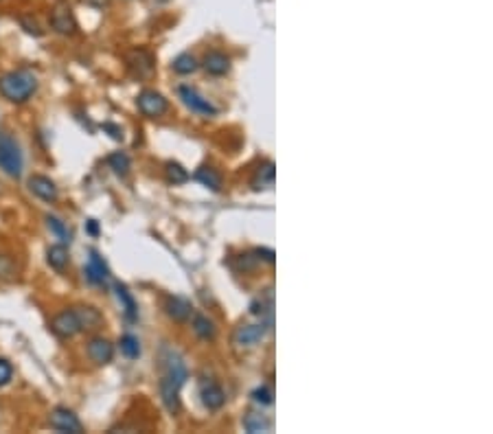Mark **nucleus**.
<instances>
[{
	"label": "nucleus",
	"mask_w": 493,
	"mask_h": 434,
	"mask_svg": "<svg viewBox=\"0 0 493 434\" xmlns=\"http://www.w3.org/2000/svg\"><path fill=\"white\" fill-rule=\"evenodd\" d=\"M171 68H173V72H178V75H191V72H195V70L200 68V64H197V60H195L191 53H180V55L171 62Z\"/></svg>",
	"instance_id": "26"
},
{
	"label": "nucleus",
	"mask_w": 493,
	"mask_h": 434,
	"mask_svg": "<svg viewBox=\"0 0 493 434\" xmlns=\"http://www.w3.org/2000/svg\"><path fill=\"white\" fill-rule=\"evenodd\" d=\"M187 379H189V371H187V364H185L183 357L173 351L167 353L165 373H163V379L158 384V391H161V401L169 415H178L180 411H183V403H180V391H183Z\"/></svg>",
	"instance_id": "1"
},
{
	"label": "nucleus",
	"mask_w": 493,
	"mask_h": 434,
	"mask_svg": "<svg viewBox=\"0 0 493 434\" xmlns=\"http://www.w3.org/2000/svg\"><path fill=\"white\" fill-rule=\"evenodd\" d=\"M0 169H3L9 178H16V180L22 175V169H24L22 149L18 141L7 132H0Z\"/></svg>",
	"instance_id": "3"
},
{
	"label": "nucleus",
	"mask_w": 493,
	"mask_h": 434,
	"mask_svg": "<svg viewBox=\"0 0 493 434\" xmlns=\"http://www.w3.org/2000/svg\"><path fill=\"white\" fill-rule=\"evenodd\" d=\"M20 24H22V29L27 31L29 36H33V38H42V36H44V31L40 29V24H38L36 20H31L29 16H22V18H20Z\"/></svg>",
	"instance_id": "31"
},
{
	"label": "nucleus",
	"mask_w": 493,
	"mask_h": 434,
	"mask_svg": "<svg viewBox=\"0 0 493 434\" xmlns=\"http://www.w3.org/2000/svg\"><path fill=\"white\" fill-rule=\"evenodd\" d=\"M114 292H117V298H119V303H121V310H123L125 318H127L129 322H136V320H139V305H136L134 294L129 292L127 286H123V283H117V286H114Z\"/></svg>",
	"instance_id": "18"
},
{
	"label": "nucleus",
	"mask_w": 493,
	"mask_h": 434,
	"mask_svg": "<svg viewBox=\"0 0 493 434\" xmlns=\"http://www.w3.org/2000/svg\"><path fill=\"white\" fill-rule=\"evenodd\" d=\"M165 178H167L169 185H185L191 175H189V171H187L183 165H180V163L169 161V163L165 165Z\"/></svg>",
	"instance_id": "24"
},
{
	"label": "nucleus",
	"mask_w": 493,
	"mask_h": 434,
	"mask_svg": "<svg viewBox=\"0 0 493 434\" xmlns=\"http://www.w3.org/2000/svg\"><path fill=\"white\" fill-rule=\"evenodd\" d=\"M108 165L119 178H125L129 173V169H132V161H129L125 151H112V154L108 156Z\"/></svg>",
	"instance_id": "25"
},
{
	"label": "nucleus",
	"mask_w": 493,
	"mask_h": 434,
	"mask_svg": "<svg viewBox=\"0 0 493 434\" xmlns=\"http://www.w3.org/2000/svg\"><path fill=\"white\" fill-rule=\"evenodd\" d=\"M252 401L259 403V406H272L274 403V393L270 386H256L252 393H250Z\"/></svg>",
	"instance_id": "30"
},
{
	"label": "nucleus",
	"mask_w": 493,
	"mask_h": 434,
	"mask_svg": "<svg viewBox=\"0 0 493 434\" xmlns=\"http://www.w3.org/2000/svg\"><path fill=\"white\" fill-rule=\"evenodd\" d=\"M18 276V266L9 254H0V281H13Z\"/></svg>",
	"instance_id": "29"
},
{
	"label": "nucleus",
	"mask_w": 493,
	"mask_h": 434,
	"mask_svg": "<svg viewBox=\"0 0 493 434\" xmlns=\"http://www.w3.org/2000/svg\"><path fill=\"white\" fill-rule=\"evenodd\" d=\"M50 331H53V334L58 338H62V340H70L77 334H82L80 322H77V316H75L72 310H64L53 320H50Z\"/></svg>",
	"instance_id": "9"
},
{
	"label": "nucleus",
	"mask_w": 493,
	"mask_h": 434,
	"mask_svg": "<svg viewBox=\"0 0 493 434\" xmlns=\"http://www.w3.org/2000/svg\"><path fill=\"white\" fill-rule=\"evenodd\" d=\"M200 399L206 411H220L226 403V393L215 379H204L200 384Z\"/></svg>",
	"instance_id": "11"
},
{
	"label": "nucleus",
	"mask_w": 493,
	"mask_h": 434,
	"mask_svg": "<svg viewBox=\"0 0 493 434\" xmlns=\"http://www.w3.org/2000/svg\"><path fill=\"white\" fill-rule=\"evenodd\" d=\"M178 94H180V99H183V104L191 110V112H195V114H200V116H217V108L211 104L209 99L206 97H202L195 88H191V86H180L178 88Z\"/></svg>",
	"instance_id": "5"
},
{
	"label": "nucleus",
	"mask_w": 493,
	"mask_h": 434,
	"mask_svg": "<svg viewBox=\"0 0 493 434\" xmlns=\"http://www.w3.org/2000/svg\"><path fill=\"white\" fill-rule=\"evenodd\" d=\"M274 178H276L274 163L268 161V163H264L261 167L256 169V173H254V178H252V189H254V191L270 189V187L274 185Z\"/></svg>",
	"instance_id": "22"
},
{
	"label": "nucleus",
	"mask_w": 493,
	"mask_h": 434,
	"mask_svg": "<svg viewBox=\"0 0 493 434\" xmlns=\"http://www.w3.org/2000/svg\"><path fill=\"white\" fill-rule=\"evenodd\" d=\"M86 353H88V357H90V360H92L94 364L103 367V364H110V362H112V357H114V345H112L108 338L94 336V338L88 340Z\"/></svg>",
	"instance_id": "10"
},
{
	"label": "nucleus",
	"mask_w": 493,
	"mask_h": 434,
	"mask_svg": "<svg viewBox=\"0 0 493 434\" xmlns=\"http://www.w3.org/2000/svg\"><path fill=\"white\" fill-rule=\"evenodd\" d=\"M38 77L29 68H16L5 72L0 77V94L7 99L9 104H27V101L38 92Z\"/></svg>",
	"instance_id": "2"
},
{
	"label": "nucleus",
	"mask_w": 493,
	"mask_h": 434,
	"mask_svg": "<svg viewBox=\"0 0 493 434\" xmlns=\"http://www.w3.org/2000/svg\"><path fill=\"white\" fill-rule=\"evenodd\" d=\"M202 66L206 72L213 75V77H224V75L230 72V58L222 53V50H211V53L204 55Z\"/></svg>",
	"instance_id": "17"
},
{
	"label": "nucleus",
	"mask_w": 493,
	"mask_h": 434,
	"mask_svg": "<svg viewBox=\"0 0 493 434\" xmlns=\"http://www.w3.org/2000/svg\"><path fill=\"white\" fill-rule=\"evenodd\" d=\"M72 312L82 331H97L103 325V314L92 305H77V308H72Z\"/></svg>",
	"instance_id": "16"
},
{
	"label": "nucleus",
	"mask_w": 493,
	"mask_h": 434,
	"mask_svg": "<svg viewBox=\"0 0 493 434\" xmlns=\"http://www.w3.org/2000/svg\"><path fill=\"white\" fill-rule=\"evenodd\" d=\"M46 264L53 270H58V272L66 270V266L70 264V252H68L66 244H53V246H50L46 250Z\"/></svg>",
	"instance_id": "20"
},
{
	"label": "nucleus",
	"mask_w": 493,
	"mask_h": 434,
	"mask_svg": "<svg viewBox=\"0 0 493 434\" xmlns=\"http://www.w3.org/2000/svg\"><path fill=\"white\" fill-rule=\"evenodd\" d=\"M127 70L134 80H149L156 70V58L147 48H134L127 55Z\"/></svg>",
	"instance_id": "4"
},
{
	"label": "nucleus",
	"mask_w": 493,
	"mask_h": 434,
	"mask_svg": "<svg viewBox=\"0 0 493 434\" xmlns=\"http://www.w3.org/2000/svg\"><path fill=\"white\" fill-rule=\"evenodd\" d=\"M254 254H256V259H264L268 264H274V250H270V248H256Z\"/></svg>",
	"instance_id": "34"
},
{
	"label": "nucleus",
	"mask_w": 493,
	"mask_h": 434,
	"mask_svg": "<svg viewBox=\"0 0 493 434\" xmlns=\"http://www.w3.org/2000/svg\"><path fill=\"white\" fill-rule=\"evenodd\" d=\"M48 423L58 432H68V434H82L84 432V423L80 421V417H77L70 408H64V406H58L50 411Z\"/></svg>",
	"instance_id": "7"
},
{
	"label": "nucleus",
	"mask_w": 493,
	"mask_h": 434,
	"mask_svg": "<svg viewBox=\"0 0 493 434\" xmlns=\"http://www.w3.org/2000/svg\"><path fill=\"white\" fill-rule=\"evenodd\" d=\"M101 127H103L106 132H110V136H112L114 141H123V132H121L119 125H114V123H103Z\"/></svg>",
	"instance_id": "33"
},
{
	"label": "nucleus",
	"mask_w": 493,
	"mask_h": 434,
	"mask_svg": "<svg viewBox=\"0 0 493 434\" xmlns=\"http://www.w3.org/2000/svg\"><path fill=\"white\" fill-rule=\"evenodd\" d=\"M165 314L173 320V322H187L193 316V305L183 298V296H167L165 298Z\"/></svg>",
	"instance_id": "15"
},
{
	"label": "nucleus",
	"mask_w": 493,
	"mask_h": 434,
	"mask_svg": "<svg viewBox=\"0 0 493 434\" xmlns=\"http://www.w3.org/2000/svg\"><path fill=\"white\" fill-rule=\"evenodd\" d=\"M44 222H46V226H48V231L53 233L62 244H68L70 242V231H68V226L60 219V217H55V215H46L44 217Z\"/></svg>",
	"instance_id": "27"
},
{
	"label": "nucleus",
	"mask_w": 493,
	"mask_h": 434,
	"mask_svg": "<svg viewBox=\"0 0 493 434\" xmlns=\"http://www.w3.org/2000/svg\"><path fill=\"white\" fill-rule=\"evenodd\" d=\"M191 327H193V334H195L200 340H204V342H213V340H215V336H217V327H215V322H213L209 316H204V314H195V316H193Z\"/></svg>",
	"instance_id": "19"
},
{
	"label": "nucleus",
	"mask_w": 493,
	"mask_h": 434,
	"mask_svg": "<svg viewBox=\"0 0 493 434\" xmlns=\"http://www.w3.org/2000/svg\"><path fill=\"white\" fill-rule=\"evenodd\" d=\"M193 178L195 180L202 185V187H206V189H211L213 193H220L222 191V173L217 171V169H213V167H200L195 173H193Z\"/></svg>",
	"instance_id": "21"
},
{
	"label": "nucleus",
	"mask_w": 493,
	"mask_h": 434,
	"mask_svg": "<svg viewBox=\"0 0 493 434\" xmlns=\"http://www.w3.org/2000/svg\"><path fill=\"white\" fill-rule=\"evenodd\" d=\"M50 27H53V31L60 36H75L77 33V20H75L70 7L58 5L53 11H50Z\"/></svg>",
	"instance_id": "13"
},
{
	"label": "nucleus",
	"mask_w": 493,
	"mask_h": 434,
	"mask_svg": "<svg viewBox=\"0 0 493 434\" xmlns=\"http://www.w3.org/2000/svg\"><path fill=\"white\" fill-rule=\"evenodd\" d=\"M244 428H246V432H250V434L270 432L272 421H270L266 415H261V413H248V415L244 417Z\"/></svg>",
	"instance_id": "23"
},
{
	"label": "nucleus",
	"mask_w": 493,
	"mask_h": 434,
	"mask_svg": "<svg viewBox=\"0 0 493 434\" xmlns=\"http://www.w3.org/2000/svg\"><path fill=\"white\" fill-rule=\"evenodd\" d=\"M84 272L92 286H106L108 278H110V268L97 250H90V259H88V266Z\"/></svg>",
	"instance_id": "14"
},
{
	"label": "nucleus",
	"mask_w": 493,
	"mask_h": 434,
	"mask_svg": "<svg viewBox=\"0 0 493 434\" xmlns=\"http://www.w3.org/2000/svg\"><path fill=\"white\" fill-rule=\"evenodd\" d=\"M119 347H121V353H123L125 357H129V360H136V357H141V342H139V338L132 336V334H125V336L121 338Z\"/></svg>",
	"instance_id": "28"
},
{
	"label": "nucleus",
	"mask_w": 493,
	"mask_h": 434,
	"mask_svg": "<svg viewBox=\"0 0 493 434\" xmlns=\"http://www.w3.org/2000/svg\"><path fill=\"white\" fill-rule=\"evenodd\" d=\"M86 231H88L92 237H97V235H99V222H97V219H88V222H86Z\"/></svg>",
	"instance_id": "35"
},
{
	"label": "nucleus",
	"mask_w": 493,
	"mask_h": 434,
	"mask_svg": "<svg viewBox=\"0 0 493 434\" xmlns=\"http://www.w3.org/2000/svg\"><path fill=\"white\" fill-rule=\"evenodd\" d=\"M268 329H270V325H264V322H259V325H242V327H237L235 336H232V342H235L237 347H242V349H252V347H256L259 342L266 338Z\"/></svg>",
	"instance_id": "8"
},
{
	"label": "nucleus",
	"mask_w": 493,
	"mask_h": 434,
	"mask_svg": "<svg viewBox=\"0 0 493 434\" xmlns=\"http://www.w3.org/2000/svg\"><path fill=\"white\" fill-rule=\"evenodd\" d=\"M136 106L141 110V114L149 116V119H158L163 114H167L169 110V101L165 99V94L156 92V90H143L136 97Z\"/></svg>",
	"instance_id": "6"
},
{
	"label": "nucleus",
	"mask_w": 493,
	"mask_h": 434,
	"mask_svg": "<svg viewBox=\"0 0 493 434\" xmlns=\"http://www.w3.org/2000/svg\"><path fill=\"white\" fill-rule=\"evenodd\" d=\"M11 377H13V367L5 360V357H0V386H7Z\"/></svg>",
	"instance_id": "32"
},
{
	"label": "nucleus",
	"mask_w": 493,
	"mask_h": 434,
	"mask_svg": "<svg viewBox=\"0 0 493 434\" xmlns=\"http://www.w3.org/2000/svg\"><path fill=\"white\" fill-rule=\"evenodd\" d=\"M29 191H31L36 197H40L42 202H48V204L58 202V197H60L58 185H55L53 180H50L48 175H40V173H36V175L29 178Z\"/></svg>",
	"instance_id": "12"
}]
</instances>
